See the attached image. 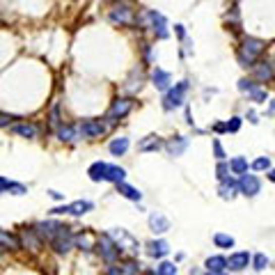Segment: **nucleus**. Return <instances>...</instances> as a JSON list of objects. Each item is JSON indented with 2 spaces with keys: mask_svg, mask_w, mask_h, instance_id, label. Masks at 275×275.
<instances>
[{
  "mask_svg": "<svg viewBox=\"0 0 275 275\" xmlns=\"http://www.w3.org/2000/svg\"><path fill=\"white\" fill-rule=\"evenodd\" d=\"M21 243H23L25 248H30L32 252L41 250V236L37 234L35 230H25V232H23V236H21Z\"/></svg>",
  "mask_w": 275,
  "mask_h": 275,
  "instance_id": "nucleus-16",
  "label": "nucleus"
},
{
  "mask_svg": "<svg viewBox=\"0 0 275 275\" xmlns=\"http://www.w3.org/2000/svg\"><path fill=\"white\" fill-rule=\"evenodd\" d=\"M170 252V245H168V241H151V243H147V255L154 257V259H160V257H165Z\"/></svg>",
  "mask_w": 275,
  "mask_h": 275,
  "instance_id": "nucleus-14",
  "label": "nucleus"
},
{
  "mask_svg": "<svg viewBox=\"0 0 275 275\" xmlns=\"http://www.w3.org/2000/svg\"><path fill=\"white\" fill-rule=\"evenodd\" d=\"M204 266H206V270H209V273H225L227 259H225V257H220V255H215V257H209Z\"/></svg>",
  "mask_w": 275,
  "mask_h": 275,
  "instance_id": "nucleus-20",
  "label": "nucleus"
},
{
  "mask_svg": "<svg viewBox=\"0 0 275 275\" xmlns=\"http://www.w3.org/2000/svg\"><path fill=\"white\" fill-rule=\"evenodd\" d=\"M50 197H53V200H62V193H58V190H50Z\"/></svg>",
  "mask_w": 275,
  "mask_h": 275,
  "instance_id": "nucleus-44",
  "label": "nucleus"
},
{
  "mask_svg": "<svg viewBox=\"0 0 275 275\" xmlns=\"http://www.w3.org/2000/svg\"><path fill=\"white\" fill-rule=\"evenodd\" d=\"M230 170L234 172V175H245V172H248V160H245L243 156H236V158L230 160Z\"/></svg>",
  "mask_w": 275,
  "mask_h": 275,
  "instance_id": "nucleus-27",
  "label": "nucleus"
},
{
  "mask_svg": "<svg viewBox=\"0 0 275 275\" xmlns=\"http://www.w3.org/2000/svg\"><path fill=\"white\" fill-rule=\"evenodd\" d=\"M108 149L113 156H124L126 149H129V138H115V140L108 145Z\"/></svg>",
  "mask_w": 275,
  "mask_h": 275,
  "instance_id": "nucleus-24",
  "label": "nucleus"
},
{
  "mask_svg": "<svg viewBox=\"0 0 275 275\" xmlns=\"http://www.w3.org/2000/svg\"><path fill=\"white\" fill-rule=\"evenodd\" d=\"M206 275H227V273H206Z\"/></svg>",
  "mask_w": 275,
  "mask_h": 275,
  "instance_id": "nucleus-48",
  "label": "nucleus"
},
{
  "mask_svg": "<svg viewBox=\"0 0 275 275\" xmlns=\"http://www.w3.org/2000/svg\"><path fill=\"white\" fill-rule=\"evenodd\" d=\"M110 23H120V25H131L133 23V10H131L129 5H117L113 7V12H110Z\"/></svg>",
  "mask_w": 275,
  "mask_h": 275,
  "instance_id": "nucleus-8",
  "label": "nucleus"
},
{
  "mask_svg": "<svg viewBox=\"0 0 275 275\" xmlns=\"http://www.w3.org/2000/svg\"><path fill=\"white\" fill-rule=\"evenodd\" d=\"M76 243L80 245V250H90V248H92L90 239H87V232H85V234H80V236H76Z\"/></svg>",
  "mask_w": 275,
  "mask_h": 275,
  "instance_id": "nucleus-37",
  "label": "nucleus"
},
{
  "mask_svg": "<svg viewBox=\"0 0 275 275\" xmlns=\"http://www.w3.org/2000/svg\"><path fill=\"white\" fill-rule=\"evenodd\" d=\"M213 243L218 245V248H234V239H232L230 234H215L213 236Z\"/></svg>",
  "mask_w": 275,
  "mask_h": 275,
  "instance_id": "nucleus-31",
  "label": "nucleus"
},
{
  "mask_svg": "<svg viewBox=\"0 0 275 275\" xmlns=\"http://www.w3.org/2000/svg\"><path fill=\"white\" fill-rule=\"evenodd\" d=\"M213 151H215V158H225V151H223V147H220V142L218 140H213Z\"/></svg>",
  "mask_w": 275,
  "mask_h": 275,
  "instance_id": "nucleus-40",
  "label": "nucleus"
},
{
  "mask_svg": "<svg viewBox=\"0 0 275 275\" xmlns=\"http://www.w3.org/2000/svg\"><path fill=\"white\" fill-rule=\"evenodd\" d=\"M151 80H154V85L158 87V90H170L172 76L168 74V71H163V69H154V76H151Z\"/></svg>",
  "mask_w": 275,
  "mask_h": 275,
  "instance_id": "nucleus-19",
  "label": "nucleus"
},
{
  "mask_svg": "<svg viewBox=\"0 0 275 275\" xmlns=\"http://www.w3.org/2000/svg\"><path fill=\"white\" fill-rule=\"evenodd\" d=\"M92 202H87V200H78V202H74V204H65V206H58V209H53L50 213H69V215H83V213H87V211H92Z\"/></svg>",
  "mask_w": 275,
  "mask_h": 275,
  "instance_id": "nucleus-10",
  "label": "nucleus"
},
{
  "mask_svg": "<svg viewBox=\"0 0 275 275\" xmlns=\"http://www.w3.org/2000/svg\"><path fill=\"white\" fill-rule=\"evenodd\" d=\"M78 131L83 138H99V135H103L108 131V124H103L101 120H87L78 126Z\"/></svg>",
  "mask_w": 275,
  "mask_h": 275,
  "instance_id": "nucleus-5",
  "label": "nucleus"
},
{
  "mask_svg": "<svg viewBox=\"0 0 275 275\" xmlns=\"http://www.w3.org/2000/svg\"><path fill=\"white\" fill-rule=\"evenodd\" d=\"M110 239L115 241V245L122 250H129V252H138V243H135V239L131 234H126L124 230H113L110 232Z\"/></svg>",
  "mask_w": 275,
  "mask_h": 275,
  "instance_id": "nucleus-3",
  "label": "nucleus"
},
{
  "mask_svg": "<svg viewBox=\"0 0 275 275\" xmlns=\"http://www.w3.org/2000/svg\"><path fill=\"white\" fill-rule=\"evenodd\" d=\"M186 92H188V83H186V80H181V83H177L175 87H170V90H168V94H165V99H163V108L165 110L179 108V105L184 103Z\"/></svg>",
  "mask_w": 275,
  "mask_h": 275,
  "instance_id": "nucleus-2",
  "label": "nucleus"
},
{
  "mask_svg": "<svg viewBox=\"0 0 275 275\" xmlns=\"http://www.w3.org/2000/svg\"><path fill=\"white\" fill-rule=\"evenodd\" d=\"M236 186H239V184H236L234 179H225V184L220 186V195L225 197V200H227V197H230V200H232V197H234V190H236Z\"/></svg>",
  "mask_w": 275,
  "mask_h": 275,
  "instance_id": "nucleus-30",
  "label": "nucleus"
},
{
  "mask_svg": "<svg viewBox=\"0 0 275 275\" xmlns=\"http://www.w3.org/2000/svg\"><path fill=\"white\" fill-rule=\"evenodd\" d=\"M65 230V225H60V223H53V220H46V223H39V225L35 227V232L41 236V239H48L50 243H53L58 236H60V232Z\"/></svg>",
  "mask_w": 275,
  "mask_h": 275,
  "instance_id": "nucleus-9",
  "label": "nucleus"
},
{
  "mask_svg": "<svg viewBox=\"0 0 275 275\" xmlns=\"http://www.w3.org/2000/svg\"><path fill=\"white\" fill-rule=\"evenodd\" d=\"M252 266H255V270H264L266 266H268V257H266L264 252L255 255V257H252Z\"/></svg>",
  "mask_w": 275,
  "mask_h": 275,
  "instance_id": "nucleus-33",
  "label": "nucleus"
},
{
  "mask_svg": "<svg viewBox=\"0 0 275 275\" xmlns=\"http://www.w3.org/2000/svg\"><path fill=\"white\" fill-rule=\"evenodd\" d=\"M259 188H261V184H259V179H257L255 175H241V179H239V190L243 193L245 197H255L257 193H259Z\"/></svg>",
  "mask_w": 275,
  "mask_h": 275,
  "instance_id": "nucleus-7",
  "label": "nucleus"
},
{
  "mask_svg": "<svg viewBox=\"0 0 275 275\" xmlns=\"http://www.w3.org/2000/svg\"><path fill=\"white\" fill-rule=\"evenodd\" d=\"M80 135V131L76 129V126H60V129H58V138H60L62 142H74L76 138H78Z\"/></svg>",
  "mask_w": 275,
  "mask_h": 275,
  "instance_id": "nucleus-25",
  "label": "nucleus"
},
{
  "mask_svg": "<svg viewBox=\"0 0 275 275\" xmlns=\"http://www.w3.org/2000/svg\"><path fill=\"white\" fill-rule=\"evenodd\" d=\"M250 99L257 101V103H264V101H266V92L264 90H257V87H255V90L250 92Z\"/></svg>",
  "mask_w": 275,
  "mask_h": 275,
  "instance_id": "nucleus-38",
  "label": "nucleus"
},
{
  "mask_svg": "<svg viewBox=\"0 0 275 275\" xmlns=\"http://www.w3.org/2000/svg\"><path fill=\"white\" fill-rule=\"evenodd\" d=\"M252 170H270V160L266 158V156H261V158H257L255 163H252Z\"/></svg>",
  "mask_w": 275,
  "mask_h": 275,
  "instance_id": "nucleus-34",
  "label": "nucleus"
},
{
  "mask_svg": "<svg viewBox=\"0 0 275 275\" xmlns=\"http://www.w3.org/2000/svg\"><path fill=\"white\" fill-rule=\"evenodd\" d=\"M53 250L58 252V255H67V252L74 248V236H71V232H69V227H65V230L60 232V236L53 241Z\"/></svg>",
  "mask_w": 275,
  "mask_h": 275,
  "instance_id": "nucleus-11",
  "label": "nucleus"
},
{
  "mask_svg": "<svg viewBox=\"0 0 275 275\" xmlns=\"http://www.w3.org/2000/svg\"><path fill=\"white\" fill-rule=\"evenodd\" d=\"M168 151H170V156H181V151L188 147V138L186 135H179V138H175V140L168 142Z\"/></svg>",
  "mask_w": 275,
  "mask_h": 275,
  "instance_id": "nucleus-23",
  "label": "nucleus"
},
{
  "mask_svg": "<svg viewBox=\"0 0 275 275\" xmlns=\"http://www.w3.org/2000/svg\"><path fill=\"white\" fill-rule=\"evenodd\" d=\"M156 275H177V266L172 261H160L158 268H156Z\"/></svg>",
  "mask_w": 275,
  "mask_h": 275,
  "instance_id": "nucleus-32",
  "label": "nucleus"
},
{
  "mask_svg": "<svg viewBox=\"0 0 275 275\" xmlns=\"http://www.w3.org/2000/svg\"><path fill=\"white\" fill-rule=\"evenodd\" d=\"M160 147H163V142H160L158 135H147L145 140L138 142V149L140 151H158Z\"/></svg>",
  "mask_w": 275,
  "mask_h": 275,
  "instance_id": "nucleus-22",
  "label": "nucleus"
},
{
  "mask_svg": "<svg viewBox=\"0 0 275 275\" xmlns=\"http://www.w3.org/2000/svg\"><path fill=\"white\" fill-rule=\"evenodd\" d=\"M7 120H12V117H5V115H0V126H7Z\"/></svg>",
  "mask_w": 275,
  "mask_h": 275,
  "instance_id": "nucleus-45",
  "label": "nucleus"
},
{
  "mask_svg": "<svg viewBox=\"0 0 275 275\" xmlns=\"http://www.w3.org/2000/svg\"><path fill=\"white\" fill-rule=\"evenodd\" d=\"M175 30L179 37H186V30H184V25H175Z\"/></svg>",
  "mask_w": 275,
  "mask_h": 275,
  "instance_id": "nucleus-43",
  "label": "nucleus"
},
{
  "mask_svg": "<svg viewBox=\"0 0 275 275\" xmlns=\"http://www.w3.org/2000/svg\"><path fill=\"white\" fill-rule=\"evenodd\" d=\"M108 275H126V273H124V268H122V266H110Z\"/></svg>",
  "mask_w": 275,
  "mask_h": 275,
  "instance_id": "nucleus-42",
  "label": "nucleus"
},
{
  "mask_svg": "<svg viewBox=\"0 0 275 275\" xmlns=\"http://www.w3.org/2000/svg\"><path fill=\"white\" fill-rule=\"evenodd\" d=\"M124 177H126V170H124V168H120V165H110L105 181H113V184H122V181H124Z\"/></svg>",
  "mask_w": 275,
  "mask_h": 275,
  "instance_id": "nucleus-26",
  "label": "nucleus"
},
{
  "mask_svg": "<svg viewBox=\"0 0 275 275\" xmlns=\"http://www.w3.org/2000/svg\"><path fill=\"white\" fill-rule=\"evenodd\" d=\"M131 108H133V101H131V99H115V101H113V105H110L108 120L110 122L122 120V117H126L131 113Z\"/></svg>",
  "mask_w": 275,
  "mask_h": 275,
  "instance_id": "nucleus-6",
  "label": "nucleus"
},
{
  "mask_svg": "<svg viewBox=\"0 0 275 275\" xmlns=\"http://www.w3.org/2000/svg\"><path fill=\"white\" fill-rule=\"evenodd\" d=\"M213 129H215V131H218V133H223V131H227V129H225V124H215V126H213Z\"/></svg>",
  "mask_w": 275,
  "mask_h": 275,
  "instance_id": "nucleus-46",
  "label": "nucleus"
},
{
  "mask_svg": "<svg viewBox=\"0 0 275 275\" xmlns=\"http://www.w3.org/2000/svg\"><path fill=\"white\" fill-rule=\"evenodd\" d=\"M264 41L261 39H255V37H248V39L243 41V48L239 50V62L241 67H252V62L259 58L261 53H264Z\"/></svg>",
  "mask_w": 275,
  "mask_h": 275,
  "instance_id": "nucleus-1",
  "label": "nucleus"
},
{
  "mask_svg": "<svg viewBox=\"0 0 275 275\" xmlns=\"http://www.w3.org/2000/svg\"><path fill=\"white\" fill-rule=\"evenodd\" d=\"M10 184H12L10 179H5V177H0V195H3V193H7V190H10Z\"/></svg>",
  "mask_w": 275,
  "mask_h": 275,
  "instance_id": "nucleus-41",
  "label": "nucleus"
},
{
  "mask_svg": "<svg viewBox=\"0 0 275 275\" xmlns=\"http://www.w3.org/2000/svg\"><path fill=\"white\" fill-rule=\"evenodd\" d=\"M0 248H10V250H16V248H21L19 239H14L12 234H7V232L0 230Z\"/></svg>",
  "mask_w": 275,
  "mask_h": 275,
  "instance_id": "nucleus-29",
  "label": "nucleus"
},
{
  "mask_svg": "<svg viewBox=\"0 0 275 275\" xmlns=\"http://www.w3.org/2000/svg\"><path fill=\"white\" fill-rule=\"evenodd\" d=\"M103 3H113V0H103Z\"/></svg>",
  "mask_w": 275,
  "mask_h": 275,
  "instance_id": "nucleus-50",
  "label": "nucleus"
},
{
  "mask_svg": "<svg viewBox=\"0 0 275 275\" xmlns=\"http://www.w3.org/2000/svg\"><path fill=\"white\" fill-rule=\"evenodd\" d=\"M250 261H252L250 252H234V255H230V259H227V266H230V270H243Z\"/></svg>",
  "mask_w": 275,
  "mask_h": 275,
  "instance_id": "nucleus-13",
  "label": "nucleus"
},
{
  "mask_svg": "<svg viewBox=\"0 0 275 275\" xmlns=\"http://www.w3.org/2000/svg\"><path fill=\"white\" fill-rule=\"evenodd\" d=\"M149 227L154 234H163V232L170 230V220L165 218L163 213H158V211H154V213L149 215Z\"/></svg>",
  "mask_w": 275,
  "mask_h": 275,
  "instance_id": "nucleus-12",
  "label": "nucleus"
},
{
  "mask_svg": "<svg viewBox=\"0 0 275 275\" xmlns=\"http://www.w3.org/2000/svg\"><path fill=\"white\" fill-rule=\"evenodd\" d=\"M225 129L230 131V133H236V131L241 129V117H232V120L225 124Z\"/></svg>",
  "mask_w": 275,
  "mask_h": 275,
  "instance_id": "nucleus-36",
  "label": "nucleus"
},
{
  "mask_svg": "<svg viewBox=\"0 0 275 275\" xmlns=\"http://www.w3.org/2000/svg\"><path fill=\"white\" fill-rule=\"evenodd\" d=\"M227 172H230V165L220 163V165H218V179H223V181H225V179H227Z\"/></svg>",
  "mask_w": 275,
  "mask_h": 275,
  "instance_id": "nucleus-39",
  "label": "nucleus"
},
{
  "mask_svg": "<svg viewBox=\"0 0 275 275\" xmlns=\"http://www.w3.org/2000/svg\"><path fill=\"white\" fill-rule=\"evenodd\" d=\"M147 19L151 21V28H154V32L160 37V39H165L168 37V30H165V16L158 14V12H147Z\"/></svg>",
  "mask_w": 275,
  "mask_h": 275,
  "instance_id": "nucleus-15",
  "label": "nucleus"
},
{
  "mask_svg": "<svg viewBox=\"0 0 275 275\" xmlns=\"http://www.w3.org/2000/svg\"><path fill=\"white\" fill-rule=\"evenodd\" d=\"M12 131H14L16 135H21V138H28V140H32V138L39 135V129H37L35 124H28V122H23V124H14L12 126Z\"/></svg>",
  "mask_w": 275,
  "mask_h": 275,
  "instance_id": "nucleus-18",
  "label": "nucleus"
},
{
  "mask_svg": "<svg viewBox=\"0 0 275 275\" xmlns=\"http://www.w3.org/2000/svg\"><path fill=\"white\" fill-rule=\"evenodd\" d=\"M266 177H268V179L275 184V170H268V175H266Z\"/></svg>",
  "mask_w": 275,
  "mask_h": 275,
  "instance_id": "nucleus-47",
  "label": "nucleus"
},
{
  "mask_svg": "<svg viewBox=\"0 0 275 275\" xmlns=\"http://www.w3.org/2000/svg\"><path fill=\"white\" fill-rule=\"evenodd\" d=\"M10 193H12V195H25V193H28V188H25L23 184H16V181H12V184H10Z\"/></svg>",
  "mask_w": 275,
  "mask_h": 275,
  "instance_id": "nucleus-35",
  "label": "nucleus"
},
{
  "mask_svg": "<svg viewBox=\"0 0 275 275\" xmlns=\"http://www.w3.org/2000/svg\"><path fill=\"white\" fill-rule=\"evenodd\" d=\"M99 252H101V257H103L105 261H110V264H113V261H115L117 257L122 255L120 248L115 245V241L110 239V234H103L99 239Z\"/></svg>",
  "mask_w": 275,
  "mask_h": 275,
  "instance_id": "nucleus-4",
  "label": "nucleus"
},
{
  "mask_svg": "<svg viewBox=\"0 0 275 275\" xmlns=\"http://www.w3.org/2000/svg\"><path fill=\"white\" fill-rule=\"evenodd\" d=\"M108 163H103V160H96V163L90 165V170H87V175H90L92 181H105V177H108Z\"/></svg>",
  "mask_w": 275,
  "mask_h": 275,
  "instance_id": "nucleus-17",
  "label": "nucleus"
},
{
  "mask_svg": "<svg viewBox=\"0 0 275 275\" xmlns=\"http://www.w3.org/2000/svg\"><path fill=\"white\" fill-rule=\"evenodd\" d=\"M117 193H120L122 197H126V200H133V202H140V197H142V193L138 188H133V186H129V184H117Z\"/></svg>",
  "mask_w": 275,
  "mask_h": 275,
  "instance_id": "nucleus-21",
  "label": "nucleus"
},
{
  "mask_svg": "<svg viewBox=\"0 0 275 275\" xmlns=\"http://www.w3.org/2000/svg\"><path fill=\"white\" fill-rule=\"evenodd\" d=\"M0 257H3V252H0Z\"/></svg>",
  "mask_w": 275,
  "mask_h": 275,
  "instance_id": "nucleus-51",
  "label": "nucleus"
},
{
  "mask_svg": "<svg viewBox=\"0 0 275 275\" xmlns=\"http://www.w3.org/2000/svg\"><path fill=\"white\" fill-rule=\"evenodd\" d=\"M270 110H273V113H275V101H273V103H270Z\"/></svg>",
  "mask_w": 275,
  "mask_h": 275,
  "instance_id": "nucleus-49",
  "label": "nucleus"
},
{
  "mask_svg": "<svg viewBox=\"0 0 275 275\" xmlns=\"http://www.w3.org/2000/svg\"><path fill=\"white\" fill-rule=\"evenodd\" d=\"M255 67V74L259 80H270L273 78V69H270L268 62H259V65H252Z\"/></svg>",
  "mask_w": 275,
  "mask_h": 275,
  "instance_id": "nucleus-28",
  "label": "nucleus"
}]
</instances>
